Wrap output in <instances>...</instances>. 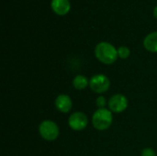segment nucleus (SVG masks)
<instances>
[{"instance_id": "1", "label": "nucleus", "mask_w": 157, "mask_h": 156, "mask_svg": "<svg viewBox=\"0 0 157 156\" xmlns=\"http://www.w3.org/2000/svg\"><path fill=\"white\" fill-rule=\"evenodd\" d=\"M95 55L97 59L105 63L112 64L117 61L118 58V50L109 42L102 41L99 42L95 48Z\"/></svg>"}, {"instance_id": "2", "label": "nucleus", "mask_w": 157, "mask_h": 156, "mask_svg": "<svg viewBox=\"0 0 157 156\" xmlns=\"http://www.w3.org/2000/svg\"><path fill=\"white\" fill-rule=\"evenodd\" d=\"M113 121L112 112L107 108H98L92 117V124L98 131L108 130Z\"/></svg>"}, {"instance_id": "3", "label": "nucleus", "mask_w": 157, "mask_h": 156, "mask_svg": "<svg viewBox=\"0 0 157 156\" xmlns=\"http://www.w3.org/2000/svg\"><path fill=\"white\" fill-rule=\"evenodd\" d=\"M39 133L42 139L48 142L55 141L60 134L58 125L52 120H44L39 126Z\"/></svg>"}, {"instance_id": "4", "label": "nucleus", "mask_w": 157, "mask_h": 156, "mask_svg": "<svg viewBox=\"0 0 157 156\" xmlns=\"http://www.w3.org/2000/svg\"><path fill=\"white\" fill-rule=\"evenodd\" d=\"M89 86L93 92L97 94H102L109 90L110 86V81L105 74H98L91 77L89 80Z\"/></svg>"}, {"instance_id": "5", "label": "nucleus", "mask_w": 157, "mask_h": 156, "mask_svg": "<svg viewBox=\"0 0 157 156\" xmlns=\"http://www.w3.org/2000/svg\"><path fill=\"white\" fill-rule=\"evenodd\" d=\"M88 124L87 116L80 111L74 112L68 119V125L74 131H83Z\"/></svg>"}, {"instance_id": "6", "label": "nucleus", "mask_w": 157, "mask_h": 156, "mask_svg": "<svg viewBox=\"0 0 157 156\" xmlns=\"http://www.w3.org/2000/svg\"><path fill=\"white\" fill-rule=\"evenodd\" d=\"M108 106L111 112L121 113L128 108V99L122 94H116L109 98Z\"/></svg>"}, {"instance_id": "7", "label": "nucleus", "mask_w": 157, "mask_h": 156, "mask_svg": "<svg viewBox=\"0 0 157 156\" xmlns=\"http://www.w3.org/2000/svg\"><path fill=\"white\" fill-rule=\"evenodd\" d=\"M56 108L62 113H68L73 107V101L68 95H59L54 101Z\"/></svg>"}, {"instance_id": "8", "label": "nucleus", "mask_w": 157, "mask_h": 156, "mask_svg": "<svg viewBox=\"0 0 157 156\" xmlns=\"http://www.w3.org/2000/svg\"><path fill=\"white\" fill-rule=\"evenodd\" d=\"M51 6L52 10L60 16L67 14L71 7L69 0H52Z\"/></svg>"}, {"instance_id": "9", "label": "nucleus", "mask_w": 157, "mask_h": 156, "mask_svg": "<svg viewBox=\"0 0 157 156\" xmlns=\"http://www.w3.org/2000/svg\"><path fill=\"white\" fill-rule=\"evenodd\" d=\"M144 46L151 52H157V31L148 34L144 38Z\"/></svg>"}, {"instance_id": "10", "label": "nucleus", "mask_w": 157, "mask_h": 156, "mask_svg": "<svg viewBox=\"0 0 157 156\" xmlns=\"http://www.w3.org/2000/svg\"><path fill=\"white\" fill-rule=\"evenodd\" d=\"M89 85V80L83 74H78L73 79V86L77 90H84Z\"/></svg>"}, {"instance_id": "11", "label": "nucleus", "mask_w": 157, "mask_h": 156, "mask_svg": "<svg viewBox=\"0 0 157 156\" xmlns=\"http://www.w3.org/2000/svg\"><path fill=\"white\" fill-rule=\"evenodd\" d=\"M131 54V51L128 47L126 46H121L118 49V55L121 59H127Z\"/></svg>"}, {"instance_id": "12", "label": "nucleus", "mask_w": 157, "mask_h": 156, "mask_svg": "<svg viewBox=\"0 0 157 156\" xmlns=\"http://www.w3.org/2000/svg\"><path fill=\"white\" fill-rule=\"evenodd\" d=\"M96 104H97L98 108H105V106L107 105L106 98L104 97H98L96 99Z\"/></svg>"}, {"instance_id": "13", "label": "nucleus", "mask_w": 157, "mask_h": 156, "mask_svg": "<svg viewBox=\"0 0 157 156\" xmlns=\"http://www.w3.org/2000/svg\"><path fill=\"white\" fill-rule=\"evenodd\" d=\"M142 156H156V153L152 148H144L142 151Z\"/></svg>"}, {"instance_id": "14", "label": "nucleus", "mask_w": 157, "mask_h": 156, "mask_svg": "<svg viewBox=\"0 0 157 156\" xmlns=\"http://www.w3.org/2000/svg\"><path fill=\"white\" fill-rule=\"evenodd\" d=\"M154 16H155V17L157 18V5L155 6V7L154 8Z\"/></svg>"}]
</instances>
